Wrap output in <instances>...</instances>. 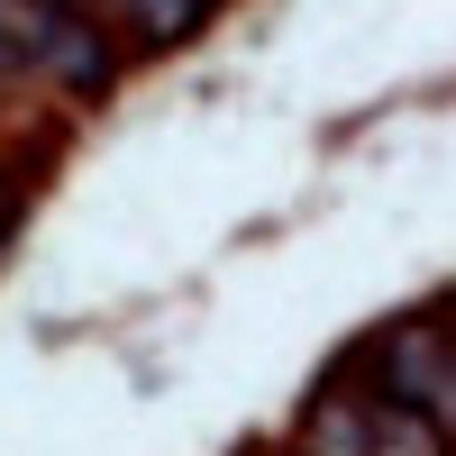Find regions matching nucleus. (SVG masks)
I'll list each match as a JSON object with an SVG mask.
<instances>
[{
	"mask_svg": "<svg viewBox=\"0 0 456 456\" xmlns=\"http://www.w3.org/2000/svg\"><path fill=\"white\" fill-rule=\"evenodd\" d=\"M374 402L429 411V420L456 438V338L438 320H402L374 338Z\"/></svg>",
	"mask_w": 456,
	"mask_h": 456,
	"instance_id": "f257e3e1",
	"label": "nucleus"
},
{
	"mask_svg": "<svg viewBox=\"0 0 456 456\" xmlns=\"http://www.w3.org/2000/svg\"><path fill=\"white\" fill-rule=\"evenodd\" d=\"M83 10H92V0H83Z\"/></svg>",
	"mask_w": 456,
	"mask_h": 456,
	"instance_id": "7ed1b4c3",
	"label": "nucleus"
},
{
	"mask_svg": "<svg viewBox=\"0 0 456 456\" xmlns=\"http://www.w3.org/2000/svg\"><path fill=\"white\" fill-rule=\"evenodd\" d=\"M119 10H128V28H137V37L174 46V37H192V28L210 19V0H119Z\"/></svg>",
	"mask_w": 456,
	"mask_h": 456,
	"instance_id": "f03ea898",
	"label": "nucleus"
}]
</instances>
